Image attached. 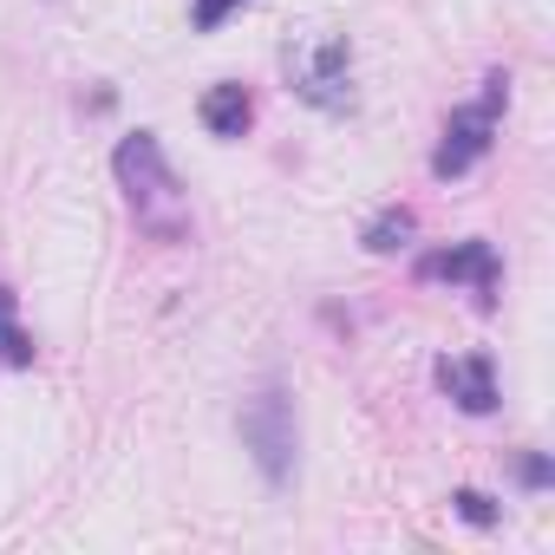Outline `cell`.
I'll return each instance as SVG.
<instances>
[{"label":"cell","instance_id":"obj_1","mask_svg":"<svg viewBox=\"0 0 555 555\" xmlns=\"http://www.w3.org/2000/svg\"><path fill=\"white\" fill-rule=\"evenodd\" d=\"M112 170H118V190L131 196L138 222H144L157 242H183V235H190L183 183H177V170H170V157H164V144H157L151 131H131V138L118 144Z\"/></svg>","mask_w":555,"mask_h":555},{"label":"cell","instance_id":"obj_2","mask_svg":"<svg viewBox=\"0 0 555 555\" xmlns=\"http://www.w3.org/2000/svg\"><path fill=\"white\" fill-rule=\"evenodd\" d=\"M242 444L255 451L261 477L268 483H288L295 477V457H301V425H295V399L288 386H261L248 405H242Z\"/></svg>","mask_w":555,"mask_h":555},{"label":"cell","instance_id":"obj_3","mask_svg":"<svg viewBox=\"0 0 555 555\" xmlns=\"http://www.w3.org/2000/svg\"><path fill=\"white\" fill-rule=\"evenodd\" d=\"M503 105H509V79L490 73V79H483V99L464 105V112H451L444 144L431 151V177H464V170L490 151V131H496V112H503Z\"/></svg>","mask_w":555,"mask_h":555},{"label":"cell","instance_id":"obj_4","mask_svg":"<svg viewBox=\"0 0 555 555\" xmlns=\"http://www.w3.org/2000/svg\"><path fill=\"white\" fill-rule=\"evenodd\" d=\"M288 73H295V92L308 105H321V112H347L353 105V47L340 34L288 53Z\"/></svg>","mask_w":555,"mask_h":555},{"label":"cell","instance_id":"obj_5","mask_svg":"<svg viewBox=\"0 0 555 555\" xmlns=\"http://www.w3.org/2000/svg\"><path fill=\"white\" fill-rule=\"evenodd\" d=\"M418 274H431V282H470L483 308L496 301V282H503V268H496V248H490V242H457V248L431 255Z\"/></svg>","mask_w":555,"mask_h":555},{"label":"cell","instance_id":"obj_6","mask_svg":"<svg viewBox=\"0 0 555 555\" xmlns=\"http://www.w3.org/2000/svg\"><path fill=\"white\" fill-rule=\"evenodd\" d=\"M438 386H444L464 412H477V418H483V412H496V399H503V392H496V360H490V353L438 360Z\"/></svg>","mask_w":555,"mask_h":555},{"label":"cell","instance_id":"obj_7","mask_svg":"<svg viewBox=\"0 0 555 555\" xmlns=\"http://www.w3.org/2000/svg\"><path fill=\"white\" fill-rule=\"evenodd\" d=\"M196 112H203L209 138H242V131H248V118H255V99H248L242 86H209Z\"/></svg>","mask_w":555,"mask_h":555},{"label":"cell","instance_id":"obj_8","mask_svg":"<svg viewBox=\"0 0 555 555\" xmlns=\"http://www.w3.org/2000/svg\"><path fill=\"white\" fill-rule=\"evenodd\" d=\"M0 366H34V334L14 314V288H0Z\"/></svg>","mask_w":555,"mask_h":555},{"label":"cell","instance_id":"obj_9","mask_svg":"<svg viewBox=\"0 0 555 555\" xmlns=\"http://www.w3.org/2000/svg\"><path fill=\"white\" fill-rule=\"evenodd\" d=\"M405 235H412V209H379V216L366 222V248H373V255L405 248Z\"/></svg>","mask_w":555,"mask_h":555},{"label":"cell","instance_id":"obj_10","mask_svg":"<svg viewBox=\"0 0 555 555\" xmlns=\"http://www.w3.org/2000/svg\"><path fill=\"white\" fill-rule=\"evenodd\" d=\"M451 509H457L464 522H477V529H490V522H496V503H490L483 490H457V496H451Z\"/></svg>","mask_w":555,"mask_h":555},{"label":"cell","instance_id":"obj_11","mask_svg":"<svg viewBox=\"0 0 555 555\" xmlns=\"http://www.w3.org/2000/svg\"><path fill=\"white\" fill-rule=\"evenodd\" d=\"M235 8H242V0H190V21H196V34H216Z\"/></svg>","mask_w":555,"mask_h":555},{"label":"cell","instance_id":"obj_12","mask_svg":"<svg viewBox=\"0 0 555 555\" xmlns=\"http://www.w3.org/2000/svg\"><path fill=\"white\" fill-rule=\"evenodd\" d=\"M522 483L542 490V483H548V457H522Z\"/></svg>","mask_w":555,"mask_h":555}]
</instances>
